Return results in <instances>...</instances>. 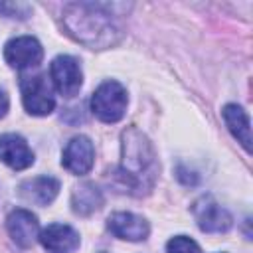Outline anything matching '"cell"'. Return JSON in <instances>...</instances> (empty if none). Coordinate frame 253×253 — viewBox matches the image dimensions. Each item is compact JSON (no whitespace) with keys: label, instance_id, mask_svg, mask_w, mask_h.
I'll return each instance as SVG.
<instances>
[{"label":"cell","instance_id":"cell-1","mask_svg":"<svg viewBox=\"0 0 253 253\" xmlns=\"http://www.w3.org/2000/svg\"><path fill=\"white\" fill-rule=\"evenodd\" d=\"M67 34L91 49H107L123 40V28L109 4L99 2H71L63 6L61 14Z\"/></svg>","mask_w":253,"mask_h":253},{"label":"cell","instance_id":"cell-2","mask_svg":"<svg viewBox=\"0 0 253 253\" xmlns=\"http://www.w3.org/2000/svg\"><path fill=\"white\" fill-rule=\"evenodd\" d=\"M158 170V158L148 136L136 126H126L121 132L119 178L123 186L136 196L148 194L154 188Z\"/></svg>","mask_w":253,"mask_h":253},{"label":"cell","instance_id":"cell-3","mask_svg":"<svg viewBox=\"0 0 253 253\" xmlns=\"http://www.w3.org/2000/svg\"><path fill=\"white\" fill-rule=\"evenodd\" d=\"M126 105H128L126 89L115 79L103 81L91 95V111L103 123L121 121L125 117Z\"/></svg>","mask_w":253,"mask_h":253},{"label":"cell","instance_id":"cell-4","mask_svg":"<svg viewBox=\"0 0 253 253\" xmlns=\"http://www.w3.org/2000/svg\"><path fill=\"white\" fill-rule=\"evenodd\" d=\"M22 103L30 115L45 117L55 109V99L45 75H24L20 79Z\"/></svg>","mask_w":253,"mask_h":253},{"label":"cell","instance_id":"cell-5","mask_svg":"<svg viewBox=\"0 0 253 253\" xmlns=\"http://www.w3.org/2000/svg\"><path fill=\"white\" fill-rule=\"evenodd\" d=\"M192 213L198 227L206 233H225L233 223L231 213L211 196H200L192 204Z\"/></svg>","mask_w":253,"mask_h":253},{"label":"cell","instance_id":"cell-6","mask_svg":"<svg viewBox=\"0 0 253 253\" xmlns=\"http://www.w3.org/2000/svg\"><path fill=\"white\" fill-rule=\"evenodd\" d=\"M49 77L63 97H75L83 85V71L73 55H57L49 65Z\"/></svg>","mask_w":253,"mask_h":253},{"label":"cell","instance_id":"cell-7","mask_svg":"<svg viewBox=\"0 0 253 253\" xmlns=\"http://www.w3.org/2000/svg\"><path fill=\"white\" fill-rule=\"evenodd\" d=\"M4 59L10 67L18 71L30 69V67H36L43 59V47L34 36H18L6 42Z\"/></svg>","mask_w":253,"mask_h":253},{"label":"cell","instance_id":"cell-8","mask_svg":"<svg viewBox=\"0 0 253 253\" xmlns=\"http://www.w3.org/2000/svg\"><path fill=\"white\" fill-rule=\"evenodd\" d=\"M61 164L65 170H69L75 176L87 174L95 164V146H93L91 138L85 134L73 136L63 148Z\"/></svg>","mask_w":253,"mask_h":253},{"label":"cell","instance_id":"cell-9","mask_svg":"<svg viewBox=\"0 0 253 253\" xmlns=\"http://www.w3.org/2000/svg\"><path fill=\"white\" fill-rule=\"evenodd\" d=\"M6 227L12 237V241L24 249L32 247L36 239L40 237V221L30 210H14L6 217Z\"/></svg>","mask_w":253,"mask_h":253},{"label":"cell","instance_id":"cell-10","mask_svg":"<svg viewBox=\"0 0 253 253\" xmlns=\"http://www.w3.org/2000/svg\"><path fill=\"white\" fill-rule=\"evenodd\" d=\"M34 152L24 136L16 132L0 134V162L12 170H26L34 164Z\"/></svg>","mask_w":253,"mask_h":253},{"label":"cell","instance_id":"cell-11","mask_svg":"<svg viewBox=\"0 0 253 253\" xmlns=\"http://www.w3.org/2000/svg\"><path fill=\"white\" fill-rule=\"evenodd\" d=\"M40 243L47 253H75L79 249L81 237L67 223H51L40 231Z\"/></svg>","mask_w":253,"mask_h":253},{"label":"cell","instance_id":"cell-12","mask_svg":"<svg viewBox=\"0 0 253 253\" xmlns=\"http://www.w3.org/2000/svg\"><path fill=\"white\" fill-rule=\"evenodd\" d=\"M107 227L113 235L126 241H144L150 233V225L142 215L132 211H117L107 219Z\"/></svg>","mask_w":253,"mask_h":253},{"label":"cell","instance_id":"cell-13","mask_svg":"<svg viewBox=\"0 0 253 253\" xmlns=\"http://www.w3.org/2000/svg\"><path fill=\"white\" fill-rule=\"evenodd\" d=\"M59 180L53 176H36L20 184V196L36 206H49L59 194Z\"/></svg>","mask_w":253,"mask_h":253},{"label":"cell","instance_id":"cell-14","mask_svg":"<svg viewBox=\"0 0 253 253\" xmlns=\"http://www.w3.org/2000/svg\"><path fill=\"white\" fill-rule=\"evenodd\" d=\"M221 117L229 128V132L237 138V142H241V146L249 152L251 150V123H249V115L235 103H227L221 109Z\"/></svg>","mask_w":253,"mask_h":253},{"label":"cell","instance_id":"cell-15","mask_svg":"<svg viewBox=\"0 0 253 253\" xmlns=\"http://www.w3.org/2000/svg\"><path fill=\"white\" fill-rule=\"evenodd\" d=\"M103 192L93 182H83L71 192V210L77 215H91L103 206Z\"/></svg>","mask_w":253,"mask_h":253},{"label":"cell","instance_id":"cell-16","mask_svg":"<svg viewBox=\"0 0 253 253\" xmlns=\"http://www.w3.org/2000/svg\"><path fill=\"white\" fill-rule=\"evenodd\" d=\"M166 253H202V249L192 237L176 235L166 243Z\"/></svg>","mask_w":253,"mask_h":253},{"label":"cell","instance_id":"cell-17","mask_svg":"<svg viewBox=\"0 0 253 253\" xmlns=\"http://www.w3.org/2000/svg\"><path fill=\"white\" fill-rule=\"evenodd\" d=\"M20 10L30 14V10H32V8H30L28 4H0V12H4L8 18H20V20H24L26 16H22V14H20Z\"/></svg>","mask_w":253,"mask_h":253},{"label":"cell","instance_id":"cell-18","mask_svg":"<svg viewBox=\"0 0 253 253\" xmlns=\"http://www.w3.org/2000/svg\"><path fill=\"white\" fill-rule=\"evenodd\" d=\"M8 107H10V99H8L6 91H4V89H0V119H2V117H6Z\"/></svg>","mask_w":253,"mask_h":253}]
</instances>
